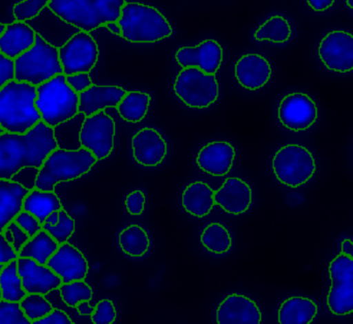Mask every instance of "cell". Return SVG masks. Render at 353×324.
Segmentation results:
<instances>
[{"instance_id":"cell-1","label":"cell","mask_w":353,"mask_h":324,"mask_svg":"<svg viewBox=\"0 0 353 324\" xmlns=\"http://www.w3.org/2000/svg\"><path fill=\"white\" fill-rule=\"evenodd\" d=\"M59 148L54 128L40 121L26 134H0V179L12 177L24 167L42 168L53 150Z\"/></svg>"},{"instance_id":"cell-2","label":"cell","mask_w":353,"mask_h":324,"mask_svg":"<svg viewBox=\"0 0 353 324\" xmlns=\"http://www.w3.org/2000/svg\"><path fill=\"white\" fill-rule=\"evenodd\" d=\"M38 88L17 80L0 88V125L1 131L26 134L42 121L37 108Z\"/></svg>"},{"instance_id":"cell-3","label":"cell","mask_w":353,"mask_h":324,"mask_svg":"<svg viewBox=\"0 0 353 324\" xmlns=\"http://www.w3.org/2000/svg\"><path fill=\"white\" fill-rule=\"evenodd\" d=\"M125 0H51L48 8L63 22L90 32L119 21Z\"/></svg>"},{"instance_id":"cell-4","label":"cell","mask_w":353,"mask_h":324,"mask_svg":"<svg viewBox=\"0 0 353 324\" xmlns=\"http://www.w3.org/2000/svg\"><path fill=\"white\" fill-rule=\"evenodd\" d=\"M119 23L123 30L121 38L135 44L157 43L172 34V28L165 16L156 8L143 3H125Z\"/></svg>"},{"instance_id":"cell-5","label":"cell","mask_w":353,"mask_h":324,"mask_svg":"<svg viewBox=\"0 0 353 324\" xmlns=\"http://www.w3.org/2000/svg\"><path fill=\"white\" fill-rule=\"evenodd\" d=\"M97 162L98 159L86 148L77 150L57 148L40 169L37 188L43 191H54L57 183L75 181L88 174Z\"/></svg>"},{"instance_id":"cell-6","label":"cell","mask_w":353,"mask_h":324,"mask_svg":"<svg viewBox=\"0 0 353 324\" xmlns=\"http://www.w3.org/2000/svg\"><path fill=\"white\" fill-rule=\"evenodd\" d=\"M80 97L68 84L65 74L38 86L37 108L42 114V121L49 127L55 128L80 112Z\"/></svg>"},{"instance_id":"cell-7","label":"cell","mask_w":353,"mask_h":324,"mask_svg":"<svg viewBox=\"0 0 353 324\" xmlns=\"http://www.w3.org/2000/svg\"><path fill=\"white\" fill-rule=\"evenodd\" d=\"M16 80L28 82L38 88L55 76L63 74L59 48L37 34L34 46L15 59Z\"/></svg>"},{"instance_id":"cell-8","label":"cell","mask_w":353,"mask_h":324,"mask_svg":"<svg viewBox=\"0 0 353 324\" xmlns=\"http://www.w3.org/2000/svg\"><path fill=\"white\" fill-rule=\"evenodd\" d=\"M272 169L280 183L297 188L312 179L316 164L307 148L297 144H288L274 154Z\"/></svg>"},{"instance_id":"cell-9","label":"cell","mask_w":353,"mask_h":324,"mask_svg":"<svg viewBox=\"0 0 353 324\" xmlns=\"http://www.w3.org/2000/svg\"><path fill=\"white\" fill-rule=\"evenodd\" d=\"M174 92L190 108H208L218 100V80L198 68H187L177 75Z\"/></svg>"},{"instance_id":"cell-10","label":"cell","mask_w":353,"mask_h":324,"mask_svg":"<svg viewBox=\"0 0 353 324\" xmlns=\"http://www.w3.org/2000/svg\"><path fill=\"white\" fill-rule=\"evenodd\" d=\"M332 281L327 307L334 315L353 313V258L341 253L330 263Z\"/></svg>"},{"instance_id":"cell-11","label":"cell","mask_w":353,"mask_h":324,"mask_svg":"<svg viewBox=\"0 0 353 324\" xmlns=\"http://www.w3.org/2000/svg\"><path fill=\"white\" fill-rule=\"evenodd\" d=\"M99 46L90 32L79 30L59 48V59L65 76L90 73L99 61Z\"/></svg>"},{"instance_id":"cell-12","label":"cell","mask_w":353,"mask_h":324,"mask_svg":"<svg viewBox=\"0 0 353 324\" xmlns=\"http://www.w3.org/2000/svg\"><path fill=\"white\" fill-rule=\"evenodd\" d=\"M115 121L104 111L86 117L80 133L82 148L90 150L98 161L110 156L114 148Z\"/></svg>"},{"instance_id":"cell-13","label":"cell","mask_w":353,"mask_h":324,"mask_svg":"<svg viewBox=\"0 0 353 324\" xmlns=\"http://www.w3.org/2000/svg\"><path fill=\"white\" fill-rule=\"evenodd\" d=\"M319 57L330 71L347 73L353 70V36L349 32H330L322 39Z\"/></svg>"},{"instance_id":"cell-14","label":"cell","mask_w":353,"mask_h":324,"mask_svg":"<svg viewBox=\"0 0 353 324\" xmlns=\"http://www.w3.org/2000/svg\"><path fill=\"white\" fill-rule=\"evenodd\" d=\"M315 102L307 94L295 92L285 97L279 106L281 123L291 131L301 132L309 129L317 119Z\"/></svg>"},{"instance_id":"cell-15","label":"cell","mask_w":353,"mask_h":324,"mask_svg":"<svg viewBox=\"0 0 353 324\" xmlns=\"http://www.w3.org/2000/svg\"><path fill=\"white\" fill-rule=\"evenodd\" d=\"M175 59L183 69L198 68L216 75L223 61V49L214 40H206L195 47H183L175 53Z\"/></svg>"},{"instance_id":"cell-16","label":"cell","mask_w":353,"mask_h":324,"mask_svg":"<svg viewBox=\"0 0 353 324\" xmlns=\"http://www.w3.org/2000/svg\"><path fill=\"white\" fill-rule=\"evenodd\" d=\"M17 261L18 270L28 294L39 293L47 295L63 285V279L47 264L43 265L32 258L26 257H19Z\"/></svg>"},{"instance_id":"cell-17","label":"cell","mask_w":353,"mask_h":324,"mask_svg":"<svg viewBox=\"0 0 353 324\" xmlns=\"http://www.w3.org/2000/svg\"><path fill=\"white\" fill-rule=\"evenodd\" d=\"M47 265L63 279V283L85 280L90 270L88 259L83 253L69 243L59 245L57 253L50 258Z\"/></svg>"},{"instance_id":"cell-18","label":"cell","mask_w":353,"mask_h":324,"mask_svg":"<svg viewBox=\"0 0 353 324\" xmlns=\"http://www.w3.org/2000/svg\"><path fill=\"white\" fill-rule=\"evenodd\" d=\"M261 318L257 305L249 297L241 294L227 296L216 311L219 324H259Z\"/></svg>"},{"instance_id":"cell-19","label":"cell","mask_w":353,"mask_h":324,"mask_svg":"<svg viewBox=\"0 0 353 324\" xmlns=\"http://www.w3.org/2000/svg\"><path fill=\"white\" fill-rule=\"evenodd\" d=\"M132 148L136 162L144 167L158 166L167 154L166 141L152 128H144L134 136Z\"/></svg>"},{"instance_id":"cell-20","label":"cell","mask_w":353,"mask_h":324,"mask_svg":"<svg viewBox=\"0 0 353 324\" xmlns=\"http://www.w3.org/2000/svg\"><path fill=\"white\" fill-rule=\"evenodd\" d=\"M235 150L230 143L216 141L201 148L197 156L199 168L212 176H224L230 172L234 162Z\"/></svg>"},{"instance_id":"cell-21","label":"cell","mask_w":353,"mask_h":324,"mask_svg":"<svg viewBox=\"0 0 353 324\" xmlns=\"http://www.w3.org/2000/svg\"><path fill=\"white\" fill-rule=\"evenodd\" d=\"M216 204L228 214H243L249 210L252 203L251 187L237 177H229L222 187L214 192Z\"/></svg>"},{"instance_id":"cell-22","label":"cell","mask_w":353,"mask_h":324,"mask_svg":"<svg viewBox=\"0 0 353 324\" xmlns=\"http://www.w3.org/2000/svg\"><path fill=\"white\" fill-rule=\"evenodd\" d=\"M127 92L121 86L94 84L92 88L79 94V111L86 117H92L107 108H117Z\"/></svg>"},{"instance_id":"cell-23","label":"cell","mask_w":353,"mask_h":324,"mask_svg":"<svg viewBox=\"0 0 353 324\" xmlns=\"http://www.w3.org/2000/svg\"><path fill=\"white\" fill-rule=\"evenodd\" d=\"M272 68L259 54L243 55L235 65V77L243 88L257 90L270 81Z\"/></svg>"},{"instance_id":"cell-24","label":"cell","mask_w":353,"mask_h":324,"mask_svg":"<svg viewBox=\"0 0 353 324\" xmlns=\"http://www.w3.org/2000/svg\"><path fill=\"white\" fill-rule=\"evenodd\" d=\"M30 190L13 179H0V229L7 228L10 223L24 210V200Z\"/></svg>"},{"instance_id":"cell-25","label":"cell","mask_w":353,"mask_h":324,"mask_svg":"<svg viewBox=\"0 0 353 324\" xmlns=\"http://www.w3.org/2000/svg\"><path fill=\"white\" fill-rule=\"evenodd\" d=\"M38 32L26 22L8 24V30L0 37V53L16 59L36 44Z\"/></svg>"},{"instance_id":"cell-26","label":"cell","mask_w":353,"mask_h":324,"mask_svg":"<svg viewBox=\"0 0 353 324\" xmlns=\"http://www.w3.org/2000/svg\"><path fill=\"white\" fill-rule=\"evenodd\" d=\"M214 191L202 181H195L185 188L183 193V206L185 212L197 218L210 214L214 208Z\"/></svg>"},{"instance_id":"cell-27","label":"cell","mask_w":353,"mask_h":324,"mask_svg":"<svg viewBox=\"0 0 353 324\" xmlns=\"http://www.w3.org/2000/svg\"><path fill=\"white\" fill-rule=\"evenodd\" d=\"M317 305L307 297L294 296L286 299L279 310L281 324H309L317 315Z\"/></svg>"},{"instance_id":"cell-28","label":"cell","mask_w":353,"mask_h":324,"mask_svg":"<svg viewBox=\"0 0 353 324\" xmlns=\"http://www.w3.org/2000/svg\"><path fill=\"white\" fill-rule=\"evenodd\" d=\"M63 208L61 199L54 191H43L36 188L28 193L24 200V210L36 216L42 224L51 212Z\"/></svg>"},{"instance_id":"cell-29","label":"cell","mask_w":353,"mask_h":324,"mask_svg":"<svg viewBox=\"0 0 353 324\" xmlns=\"http://www.w3.org/2000/svg\"><path fill=\"white\" fill-rule=\"evenodd\" d=\"M59 245H61L45 229H42L24 245L19 252V256L32 258L39 263L46 265L50 258L57 253Z\"/></svg>"},{"instance_id":"cell-30","label":"cell","mask_w":353,"mask_h":324,"mask_svg":"<svg viewBox=\"0 0 353 324\" xmlns=\"http://www.w3.org/2000/svg\"><path fill=\"white\" fill-rule=\"evenodd\" d=\"M150 101L152 97L146 92H128L117 109L123 121L137 123L145 119Z\"/></svg>"},{"instance_id":"cell-31","label":"cell","mask_w":353,"mask_h":324,"mask_svg":"<svg viewBox=\"0 0 353 324\" xmlns=\"http://www.w3.org/2000/svg\"><path fill=\"white\" fill-rule=\"evenodd\" d=\"M0 287H1V298L9 301H21L26 295L23 287V281L18 270V261L10 262L5 265H0Z\"/></svg>"},{"instance_id":"cell-32","label":"cell","mask_w":353,"mask_h":324,"mask_svg":"<svg viewBox=\"0 0 353 324\" xmlns=\"http://www.w3.org/2000/svg\"><path fill=\"white\" fill-rule=\"evenodd\" d=\"M119 241L123 253L131 257H141L150 249V237L139 225H131L123 229L119 234Z\"/></svg>"},{"instance_id":"cell-33","label":"cell","mask_w":353,"mask_h":324,"mask_svg":"<svg viewBox=\"0 0 353 324\" xmlns=\"http://www.w3.org/2000/svg\"><path fill=\"white\" fill-rule=\"evenodd\" d=\"M86 115L79 112L73 119L61 123L54 128L55 138L59 148L68 150H77L82 148L80 133Z\"/></svg>"},{"instance_id":"cell-34","label":"cell","mask_w":353,"mask_h":324,"mask_svg":"<svg viewBox=\"0 0 353 324\" xmlns=\"http://www.w3.org/2000/svg\"><path fill=\"white\" fill-rule=\"evenodd\" d=\"M201 243L204 247L214 254H224L232 245L230 233L220 223L208 225L201 234Z\"/></svg>"},{"instance_id":"cell-35","label":"cell","mask_w":353,"mask_h":324,"mask_svg":"<svg viewBox=\"0 0 353 324\" xmlns=\"http://www.w3.org/2000/svg\"><path fill=\"white\" fill-rule=\"evenodd\" d=\"M291 28L288 21L281 16L274 17L264 22L257 32L254 34V38L257 41H270V42L285 43L290 39Z\"/></svg>"},{"instance_id":"cell-36","label":"cell","mask_w":353,"mask_h":324,"mask_svg":"<svg viewBox=\"0 0 353 324\" xmlns=\"http://www.w3.org/2000/svg\"><path fill=\"white\" fill-rule=\"evenodd\" d=\"M59 293L63 303L70 307H76L78 303L83 301H92L94 295L92 287L84 280L63 283L59 287Z\"/></svg>"},{"instance_id":"cell-37","label":"cell","mask_w":353,"mask_h":324,"mask_svg":"<svg viewBox=\"0 0 353 324\" xmlns=\"http://www.w3.org/2000/svg\"><path fill=\"white\" fill-rule=\"evenodd\" d=\"M20 303H21L22 309L24 310L26 316L32 322V324L42 319L54 310L52 303L45 297V295L39 294V293H32V294L26 295L20 301Z\"/></svg>"},{"instance_id":"cell-38","label":"cell","mask_w":353,"mask_h":324,"mask_svg":"<svg viewBox=\"0 0 353 324\" xmlns=\"http://www.w3.org/2000/svg\"><path fill=\"white\" fill-rule=\"evenodd\" d=\"M59 224L52 226V225L44 223L43 229L47 231L59 245L68 243L72 235L75 232V220L65 212V210H59Z\"/></svg>"},{"instance_id":"cell-39","label":"cell","mask_w":353,"mask_h":324,"mask_svg":"<svg viewBox=\"0 0 353 324\" xmlns=\"http://www.w3.org/2000/svg\"><path fill=\"white\" fill-rule=\"evenodd\" d=\"M51 0H22L13 8L14 17L17 21L28 22L36 19L48 8Z\"/></svg>"},{"instance_id":"cell-40","label":"cell","mask_w":353,"mask_h":324,"mask_svg":"<svg viewBox=\"0 0 353 324\" xmlns=\"http://www.w3.org/2000/svg\"><path fill=\"white\" fill-rule=\"evenodd\" d=\"M0 324H32L19 301H0Z\"/></svg>"},{"instance_id":"cell-41","label":"cell","mask_w":353,"mask_h":324,"mask_svg":"<svg viewBox=\"0 0 353 324\" xmlns=\"http://www.w3.org/2000/svg\"><path fill=\"white\" fill-rule=\"evenodd\" d=\"M117 312L114 303L110 299H102L96 305V311L92 314L94 324H112L117 320Z\"/></svg>"},{"instance_id":"cell-42","label":"cell","mask_w":353,"mask_h":324,"mask_svg":"<svg viewBox=\"0 0 353 324\" xmlns=\"http://www.w3.org/2000/svg\"><path fill=\"white\" fill-rule=\"evenodd\" d=\"M15 222H17V224L21 226L30 234V237H34L43 229V224L40 222V220L34 214H30V212H26V210H22L16 216Z\"/></svg>"},{"instance_id":"cell-43","label":"cell","mask_w":353,"mask_h":324,"mask_svg":"<svg viewBox=\"0 0 353 324\" xmlns=\"http://www.w3.org/2000/svg\"><path fill=\"white\" fill-rule=\"evenodd\" d=\"M39 173H40V169L36 168V167H24V168L20 169L12 179L18 183H21L22 185L26 188V189L32 190L36 189L37 181H38Z\"/></svg>"},{"instance_id":"cell-44","label":"cell","mask_w":353,"mask_h":324,"mask_svg":"<svg viewBox=\"0 0 353 324\" xmlns=\"http://www.w3.org/2000/svg\"><path fill=\"white\" fill-rule=\"evenodd\" d=\"M16 80L15 59L0 53V88Z\"/></svg>"},{"instance_id":"cell-45","label":"cell","mask_w":353,"mask_h":324,"mask_svg":"<svg viewBox=\"0 0 353 324\" xmlns=\"http://www.w3.org/2000/svg\"><path fill=\"white\" fill-rule=\"evenodd\" d=\"M145 196L141 191L132 192L125 198V207L128 212L132 216H140L144 212L145 206Z\"/></svg>"},{"instance_id":"cell-46","label":"cell","mask_w":353,"mask_h":324,"mask_svg":"<svg viewBox=\"0 0 353 324\" xmlns=\"http://www.w3.org/2000/svg\"><path fill=\"white\" fill-rule=\"evenodd\" d=\"M67 82L77 94H81L94 85L90 73H77L67 76Z\"/></svg>"},{"instance_id":"cell-47","label":"cell","mask_w":353,"mask_h":324,"mask_svg":"<svg viewBox=\"0 0 353 324\" xmlns=\"http://www.w3.org/2000/svg\"><path fill=\"white\" fill-rule=\"evenodd\" d=\"M19 252L15 249L13 243H9L1 233H0V265L15 261L19 258Z\"/></svg>"},{"instance_id":"cell-48","label":"cell","mask_w":353,"mask_h":324,"mask_svg":"<svg viewBox=\"0 0 353 324\" xmlns=\"http://www.w3.org/2000/svg\"><path fill=\"white\" fill-rule=\"evenodd\" d=\"M7 228L13 232L14 243L13 245L18 252L21 251L22 247H24L26 243L30 241L32 237L30 236L28 232L22 228L21 226L17 224V222L13 221L8 225Z\"/></svg>"},{"instance_id":"cell-49","label":"cell","mask_w":353,"mask_h":324,"mask_svg":"<svg viewBox=\"0 0 353 324\" xmlns=\"http://www.w3.org/2000/svg\"><path fill=\"white\" fill-rule=\"evenodd\" d=\"M34 324H73V320L70 318L63 310L55 309L48 315L45 316Z\"/></svg>"},{"instance_id":"cell-50","label":"cell","mask_w":353,"mask_h":324,"mask_svg":"<svg viewBox=\"0 0 353 324\" xmlns=\"http://www.w3.org/2000/svg\"><path fill=\"white\" fill-rule=\"evenodd\" d=\"M307 5L316 12H324L332 7L334 0H307Z\"/></svg>"},{"instance_id":"cell-51","label":"cell","mask_w":353,"mask_h":324,"mask_svg":"<svg viewBox=\"0 0 353 324\" xmlns=\"http://www.w3.org/2000/svg\"><path fill=\"white\" fill-rule=\"evenodd\" d=\"M78 313L81 316H92L96 311V307H92L90 301H83L78 303L77 307Z\"/></svg>"},{"instance_id":"cell-52","label":"cell","mask_w":353,"mask_h":324,"mask_svg":"<svg viewBox=\"0 0 353 324\" xmlns=\"http://www.w3.org/2000/svg\"><path fill=\"white\" fill-rule=\"evenodd\" d=\"M341 247H342L343 254L353 258V243L350 239H344V241H342Z\"/></svg>"},{"instance_id":"cell-53","label":"cell","mask_w":353,"mask_h":324,"mask_svg":"<svg viewBox=\"0 0 353 324\" xmlns=\"http://www.w3.org/2000/svg\"><path fill=\"white\" fill-rule=\"evenodd\" d=\"M105 26L108 28L109 32H112L115 36L121 37L123 34V30H121L119 21L108 22Z\"/></svg>"},{"instance_id":"cell-54","label":"cell","mask_w":353,"mask_h":324,"mask_svg":"<svg viewBox=\"0 0 353 324\" xmlns=\"http://www.w3.org/2000/svg\"><path fill=\"white\" fill-rule=\"evenodd\" d=\"M59 219H61V216H59V210H55V212H51V214L47 216L45 223L55 226V225L59 224Z\"/></svg>"},{"instance_id":"cell-55","label":"cell","mask_w":353,"mask_h":324,"mask_svg":"<svg viewBox=\"0 0 353 324\" xmlns=\"http://www.w3.org/2000/svg\"><path fill=\"white\" fill-rule=\"evenodd\" d=\"M1 234L6 237V239H7L9 243H14L13 232H12L9 228H6L5 230L1 231Z\"/></svg>"},{"instance_id":"cell-56","label":"cell","mask_w":353,"mask_h":324,"mask_svg":"<svg viewBox=\"0 0 353 324\" xmlns=\"http://www.w3.org/2000/svg\"><path fill=\"white\" fill-rule=\"evenodd\" d=\"M8 30V24L0 23V37L3 36Z\"/></svg>"},{"instance_id":"cell-57","label":"cell","mask_w":353,"mask_h":324,"mask_svg":"<svg viewBox=\"0 0 353 324\" xmlns=\"http://www.w3.org/2000/svg\"><path fill=\"white\" fill-rule=\"evenodd\" d=\"M347 6L353 10V0H346Z\"/></svg>"}]
</instances>
